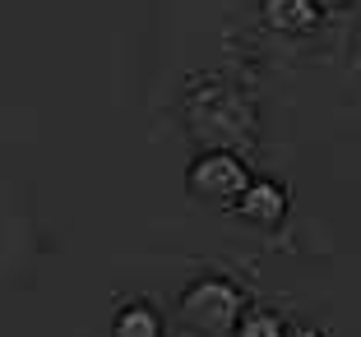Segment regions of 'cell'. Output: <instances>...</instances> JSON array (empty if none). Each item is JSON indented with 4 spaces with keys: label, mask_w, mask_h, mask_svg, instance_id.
Here are the masks:
<instances>
[{
    "label": "cell",
    "mask_w": 361,
    "mask_h": 337,
    "mask_svg": "<svg viewBox=\"0 0 361 337\" xmlns=\"http://www.w3.org/2000/svg\"><path fill=\"white\" fill-rule=\"evenodd\" d=\"M292 328H287V319L278 314V310H264V305H250L241 319V328H236V337H287Z\"/></svg>",
    "instance_id": "obj_7"
},
{
    "label": "cell",
    "mask_w": 361,
    "mask_h": 337,
    "mask_svg": "<svg viewBox=\"0 0 361 337\" xmlns=\"http://www.w3.org/2000/svg\"><path fill=\"white\" fill-rule=\"evenodd\" d=\"M319 14H329V10H343V5H352V0H315Z\"/></svg>",
    "instance_id": "obj_8"
},
{
    "label": "cell",
    "mask_w": 361,
    "mask_h": 337,
    "mask_svg": "<svg viewBox=\"0 0 361 337\" xmlns=\"http://www.w3.org/2000/svg\"><path fill=\"white\" fill-rule=\"evenodd\" d=\"M287 337H324V333H319V328H306V324H297V328H292Z\"/></svg>",
    "instance_id": "obj_9"
},
{
    "label": "cell",
    "mask_w": 361,
    "mask_h": 337,
    "mask_svg": "<svg viewBox=\"0 0 361 337\" xmlns=\"http://www.w3.org/2000/svg\"><path fill=\"white\" fill-rule=\"evenodd\" d=\"M250 167H245V158H236V153H200V158L185 167V190H190V199L200 203H213V208H236L241 203V194L250 190Z\"/></svg>",
    "instance_id": "obj_3"
},
{
    "label": "cell",
    "mask_w": 361,
    "mask_h": 337,
    "mask_svg": "<svg viewBox=\"0 0 361 337\" xmlns=\"http://www.w3.org/2000/svg\"><path fill=\"white\" fill-rule=\"evenodd\" d=\"M111 337H162V314L149 300H126L111 319Z\"/></svg>",
    "instance_id": "obj_6"
},
{
    "label": "cell",
    "mask_w": 361,
    "mask_h": 337,
    "mask_svg": "<svg viewBox=\"0 0 361 337\" xmlns=\"http://www.w3.org/2000/svg\"><path fill=\"white\" fill-rule=\"evenodd\" d=\"M259 19L269 32L283 37H306L319 28V5L315 0H259Z\"/></svg>",
    "instance_id": "obj_5"
},
{
    "label": "cell",
    "mask_w": 361,
    "mask_h": 337,
    "mask_svg": "<svg viewBox=\"0 0 361 337\" xmlns=\"http://www.w3.org/2000/svg\"><path fill=\"white\" fill-rule=\"evenodd\" d=\"M185 129L204 153H241L259 139V111L241 84L223 74H195V84L180 97Z\"/></svg>",
    "instance_id": "obj_1"
},
{
    "label": "cell",
    "mask_w": 361,
    "mask_h": 337,
    "mask_svg": "<svg viewBox=\"0 0 361 337\" xmlns=\"http://www.w3.org/2000/svg\"><path fill=\"white\" fill-rule=\"evenodd\" d=\"M232 212L245 222V227L278 231V227H283V217H287V185H283V180L255 176V180H250V190L241 194V203H236Z\"/></svg>",
    "instance_id": "obj_4"
},
{
    "label": "cell",
    "mask_w": 361,
    "mask_h": 337,
    "mask_svg": "<svg viewBox=\"0 0 361 337\" xmlns=\"http://www.w3.org/2000/svg\"><path fill=\"white\" fill-rule=\"evenodd\" d=\"M245 310H250L245 291L232 282V277H223V273H204V277H195V282L176 295V314H180V324L195 328V333H209V337H236V328H241Z\"/></svg>",
    "instance_id": "obj_2"
}]
</instances>
